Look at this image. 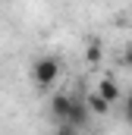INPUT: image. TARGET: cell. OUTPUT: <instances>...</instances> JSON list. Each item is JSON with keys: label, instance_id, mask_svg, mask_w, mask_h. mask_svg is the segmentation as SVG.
Listing matches in <instances>:
<instances>
[{"label": "cell", "instance_id": "cell-7", "mask_svg": "<svg viewBox=\"0 0 132 135\" xmlns=\"http://www.w3.org/2000/svg\"><path fill=\"white\" fill-rule=\"evenodd\" d=\"M123 113H126V123H132V91L126 94V104H123Z\"/></svg>", "mask_w": 132, "mask_h": 135}, {"label": "cell", "instance_id": "cell-10", "mask_svg": "<svg viewBox=\"0 0 132 135\" xmlns=\"http://www.w3.org/2000/svg\"><path fill=\"white\" fill-rule=\"evenodd\" d=\"M129 28H132V25H129Z\"/></svg>", "mask_w": 132, "mask_h": 135}, {"label": "cell", "instance_id": "cell-3", "mask_svg": "<svg viewBox=\"0 0 132 135\" xmlns=\"http://www.w3.org/2000/svg\"><path fill=\"white\" fill-rule=\"evenodd\" d=\"M69 107H72V98H69V94H54V98H50V113H54L60 123H66Z\"/></svg>", "mask_w": 132, "mask_h": 135}, {"label": "cell", "instance_id": "cell-9", "mask_svg": "<svg viewBox=\"0 0 132 135\" xmlns=\"http://www.w3.org/2000/svg\"><path fill=\"white\" fill-rule=\"evenodd\" d=\"M76 132H79V129H72V126H66V123H60V132H57V135H76Z\"/></svg>", "mask_w": 132, "mask_h": 135}, {"label": "cell", "instance_id": "cell-4", "mask_svg": "<svg viewBox=\"0 0 132 135\" xmlns=\"http://www.w3.org/2000/svg\"><path fill=\"white\" fill-rule=\"evenodd\" d=\"M85 107H88V113H95V116H107L113 104H107V101L98 94V91H88V98H85Z\"/></svg>", "mask_w": 132, "mask_h": 135}, {"label": "cell", "instance_id": "cell-6", "mask_svg": "<svg viewBox=\"0 0 132 135\" xmlns=\"http://www.w3.org/2000/svg\"><path fill=\"white\" fill-rule=\"evenodd\" d=\"M101 57H104V47H101V41H91V44L85 47V60L95 66V63H101Z\"/></svg>", "mask_w": 132, "mask_h": 135}, {"label": "cell", "instance_id": "cell-2", "mask_svg": "<svg viewBox=\"0 0 132 135\" xmlns=\"http://www.w3.org/2000/svg\"><path fill=\"white\" fill-rule=\"evenodd\" d=\"M88 107H85V101H76L72 98V107H69V116H66V126H72V129H82L85 123H88Z\"/></svg>", "mask_w": 132, "mask_h": 135}, {"label": "cell", "instance_id": "cell-1", "mask_svg": "<svg viewBox=\"0 0 132 135\" xmlns=\"http://www.w3.org/2000/svg\"><path fill=\"white\" fill-rule=\"evenodd\" d=\"M57 75H60V60H57V57H41V60L35 63V82H38L41 91L50 88V85L57 82Z\"/></svg>", "mask_w": 132, "mask_h": 135}, {"label": "cell", "instance_id": "cell-8", "mask_svg": "<svg viewBox=\"0 0 132 135\" xmlns=\"http://www.w3.org/2000/svg\"><path fill=\"white\" fill-rule=\"evenodd\" d=\"M123 66H132V44L123 50Z\"/></svg>", "mask_w": 132, "mask_h": 135}, {"label": "cell", "instance_id": "cell-5", "mask_svg": "<svg viewBox=\"0 0 132 135\" xmlns=\"http://www.w3.org/2000/svg\"><path fill=\"white\" fill-rule=\"evenodd\" d=\"M98 94H101L107 104H116L123 91H120V85H116L113 79H101V82H98Z\"/></svg>", "mask_w": 132, "mask_h": 135}]
</instances>
